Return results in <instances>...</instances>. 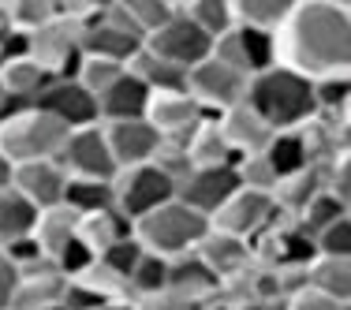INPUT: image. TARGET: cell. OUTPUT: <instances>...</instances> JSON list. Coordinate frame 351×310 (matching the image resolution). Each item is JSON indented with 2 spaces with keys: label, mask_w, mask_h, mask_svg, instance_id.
Returning <instances> with one entry per match:
<instances>
[{
  "label": "cell",
  "mask_w": 351,
  "mask_h": 310,
  "mask_svg": "<svg viewBox=\"0 0 351 310\" xmlns=\"http://www.w3.org/2000/svg\"><path fill=\"white\" fill-rule=\"evenodd\" d=\"M277 64L311 82L351 79V12L340 0H295L273 38Z\"/></svg>",
  "instance_id": "6da1fadb"
},
{
  "label": "cell",
  "mask_w": 351,
  "mask_h": 310,
  "mask_svg": "<svg viewBox=\"0 0 351 310\" xmlns=\"http://www.w3.org/2000/svg\"><path fill=\"white\" fill-rule=\"evenodd\" d=\"M243 105L273 131V135H277V131H299V128H306L311 120L322 116V105H317V82L280 68V64L250 75Z\"/></svg>",
  "instance_id": "7a4b0ae2"
},
{
  "label": "cell",
  "mask_w": 351,
  "mask_h": 310,
  "mask_svg": "<svg viewBox=\"0 0 351 310\" xmlns=\"http://www.w3.org/2000/svg\"><path fill=\"white\" fill-rule=\"evenodd\" d=\"M206 232H210V221L202 213H195L191 206H183L180 198H172L161 209H154V213L135 221V239L142 243V250L161 254L169 262L180 254H191L202 243Z\"/></svg>",
  "instance_id": "3957f363"
},
{
  "label": "cell",
  "mask_w": 351,
  "mask_h": 310,
  "mask_svg": "<svg viewBox=\"0 0 351 310\" xmlns=\"http://www.w3.org/2000/svg\"><path fill=\"white\" fill-rule=\"evenodd\" d=\"M71 131L60 120H53L41 108H23V112L0 120V154L12 165H30V161H56Z\"/></svg>",
  "instance_id": "277c9868"
},
{
  "label": "cell",
  "mask_w": 351,
  "mask_h": 310,
  "mask_svg": "<svg viewBox=\"0 0 351 310\" xmlns=\"http://www.w3.org/2000/svg\"><path fill=\"white\" fill-rule=\"evenodd\" d=\"M277 221H280V209H277V202H273V195L239 187L236 195L210 217V228L224 232V236L254 243V239H262Z\"/></svg>",
  "instance_id": "5b68a950"
},
{
  "label": "cell",
  "mask_w": 351,
  "mask_h": 310,
  "mask_svg": "<svg viewBox=\"0 0 351 310\" xmlns=\"http://www.w3.org/2000/svg\"><path fill=\"white\" fill-rule=\"evenodd\" d=\"M82 27L64 15H56L53 23H45L41 30L27 34V56L34 64H41L53 79H71L75 68L82 60V49H79Z\"/></svg>",
  "instance_id": "8992f818"
},
{
  "label": "cell",
  "mask_w": 351,
  "mask_h": 310,
  "mask_svg": "<svg viewBox=\"0 0 351 310\" xmlns=\"http://www.w3.org/2000/svg\"><path fill=\"white\" fill-rule=\"evenodd\" d=\"M112 187H116V209H120L131 224L176 198V183L157 169V165H138V169L116 172Z\"/></svg>",
  "instance_id": "52a82bcc"
},
{
  "label": "cell",
  "mask_w": 351,
  "mask_h": 310,
  "mask_svg": "<svg viewBox=\"0 0 351 310\" xmlns=\"http://www.w3.org/2000/svg\"><path fill=\"white\" fill-rule=\"evenodd\" d=\"M146 49H149V53H157L161 60L176 64V68L191 71V68H198L202 60H210L213 38H206L202 30H198L195 23H191L187 15L180 12V4H176V15H172V19L165 23L157 34L146 38Z\"/></svg>",
  "instance_id": "ba28073f"
},
{
  "label": "cell",
  "mask_w": 351,
  "mask_h": 310,
  "mask_svg": "<svg viewBox=\"0 0 351 310\" xmlns=\"http://www.w3.org/2000/svg\"><path fill=\"white\" fill-rule=\"evenodd\" d=\"M206 120H210V112L191 94H154L146 108V123L161 135L165 146H187Z\"/></svg>",
  "instance_id": "9c48e42d"
},
{
  "label": "cell",
  "mask_w": 351,
  "mask_h": 310,
  "mask_svg": "<svg viewBox=\"0 0 351 310\" xmlns=\"http://www.w3.org/2000/svg\"><path fill=\"white\" fill-rule=\"evenodd\" d=\"M187 94L195 97V102L202 105L210 116H221V112H228L232 105L243 102L247 75L224 68L221 60H213V56H210V60H202L198 68L187 71Z\"/></svg>",
  "instance_id": "30bf717a"
},
{
  "label": "cell",
  "mask_w": 351,
  "mask_h": 310,
  "mask_svg": "<svg viewBox=\"0 0 351 310\" xmlns=\"http://www.w3.org/2000/svg\"><path fill=\"white\" fill-rule=\"evenodd\" d=\"M56 161L68 172V180H116V161H112V154H108L101 123L71 131Z\"/></svg>",
  "instance_id": "8fae6325"
},
{
  "label": "cell",
  "mask_w": 351,
  "mask_h": 310,
  "mask_svg": "<svg viewBox=\"0 0 351 310\" xmlns=\"http://www.w3.org/2000/svg\"><path fill=\"white\" fill-rule=\"evenodd\" d=\"M34 108L49 112L53 120H60L68 131H82L101 123V112H97V97L86 94L75 79H53L45 90L34 97Z\"/></svg>",
  "instance_id": "7c38bea8"
},
{
  "label": "cell",
  "mask_w": 351,
  "mask_h": 310,
  "mask_svg": "<svg viewBox=\"0 0 351 310\" xmlns=\"http://www.w3.org/2000/svg\"><path fill=\"white\" fill-rule=\"evenodd\" d=\"M108 154L116 161V172L138 169V165H154L161 154V135L149 128L146 120H123V123H101Z\"/></svg>",
  "instance_id": "4fadbf2b"
},
{
  "label": "cell",
  "mask_w": 351,
  "mask_h": 310,
  "mask_svg": "<svg viewBox=\"0 0 351 310\" xmlns=\"http://www.w3.org/2000/svg\"><path fill=\"white\" fill-rule=\"evenodd\" d=\"M236 191H239L236 165H217V169H195L180 187H176V198L210 221V217L228 202Z\"/></svg>",
  "instance_id": "5bb4252c"
},
{
  "label": "cell",
  "mask_w": 351,
  "mask_h": 310,
  "mask_svg": "<svg viewBox=\"0 0 351 310\" xmlns=\"http://www.w3.org/2000/svg\"><path fill=\"white\" fill-rule=\"evenodd\" d=\"M142 45H146L142 38L128 34V30L112 27V23L105 19V4H101V12H97L94 19L86 23V27H82V38H79L82 56H97V60L123 64V68H128V64L135 60V53H138Z\"/></svg>",
  "instance_id": "9a60e30c"
},
{
  "label": "cell",
  "mask_w": 351,
  "mask_h": 310,
  "mask_svg": "<svg viewBox=\"0 0 351 310\" xmlns=\"http://www.w3.org/2000/svg\"><path fill=\"white\" fill-rule=\"evenodd\" d=\"M12 187L38 209H53L64 202L68 191V172L60 169V161H30V165H15V180Z\"/></svg>",
  "instance_id": "2e32d148"
},
{
  "label": "cell",
  "mask_w": 351,
  "mask_h": 310,
  "mask_svg": "<svg viewBox=\"0 0 351 310\" xmlns=\"http://www.w3.org/2000/svg\"><path fill=\"white\" fill-rule=\"evenodd\" d=\"M195 254L206 262V270H210L217 281H232V276L254 270V247H250L247 239H236V236H224V232L210 228L202 236V243L195 247Z\"/></svg>",
  "instance_id": "e0dca14e"
},
{
  "label": "cell",
  "mask_w": 351,
  "mask_h": 310,
  "mask_svg": "<svg viewBox=\"0 0 351 310\" xmlns=\"http://www.w3.org/2000/svg\"><path fill=\"white\" fill-rule=\"evenodd\" d=\"M64 291H68V281L60 276L53 262H38L30 270L19 273V284H15L12 296V310H53L64 303Z\"/></svg>",
  "instance_id": "ac0fdd59"
},
{
  "label": "cell",
  "mask_w": 351,
  "mask_h": 310,
  "mask_svg": "<svg viewBox=\"0 0 351 310\" xmlns=\"http://www.w3.org/2000/svg\"><path fill=\"white\" fill-rule=\"evenodd\" d=\"M149 90L142 86L131 71H123L112 86L97 97V112H101V123H123V120H146L149 108Z\"/></svg>",
  "instance_id": "d6986e66"
},
{
  "label": "cell",
  "mask_w": 351,
  "mask_h": 310,
  "mask_svg": "<svg viewBox=\"0 0 351 310\" xmlns=\"http://www.w3.org/2000/svg\"><path fill=\"white\" fill-rule=\"evenodd\" d=\"M217 120V128H221V135L224 142L232 146V154L236 157H247V154H262L265 146H269V139H273V131L265 128L262 120H258L250 108L239 102V105H232L228 112H221V116H213Z\"/></svg>",
  "instance_id": "ffe728a7"
},
{
  "label": "cell",
  "mask_w": 351,
  "mask_h": 310,
  "mask_svg": "<svg viewBox=\"0 0 351 310\" xmlns=\"http://www.w3.org/2000/svg\"><path fill=\"white\" fill-rule=\"evenodd\" d=\"M169 291L191 299V303H213L217 291H221V281L206 270V262L191 250V254H180L169 262Z\"/></svg>",
  "instance_id": "44dd1931"
},
{
  "label": "cell",
  "mask_w": 351,
  "mask_h": 310,
  "mask_svg": "<svg viewBox=\"0 0 351 310\" xmlns=\"http://www.w3.org/2000/svg\"><path fill=\"white\" fill-rule=\"evenodd\" d=\"M128 71L135 75L149 94H187V71L176 64L161 60L157 53H149L146 45L135 53V60L128 64Z\"/></svg>",
  "instance_id": "7402d4cb"
},
{
  "label": "cell",
  "mask_w": 351,
  "mask_h": 310,
  "mask_svg": "<svg viewBox=\"0 0 351 310\" xmlns=\"http://www.w3.org/2000/svg\"><path fill=\"white\" fill-rule=\"evenodd\" d=\"M135 236V224L120 213V209H105V213H90L79 217V243L94 254H105L112 243Z\"/></svg>",
  "instance_id": "603a6c76"
},
{
  "label": "cell",
  "mask_w": 351,
  "mask_h": 310,
  "mask_svg": "<svg viewBox=\"0 0 351 310\" xmlns=\"http://www.w3.org/2000/svg\"><path fill=\"white\" fill-rule=\"evenodd\" d=\"M79 236V213H71L68 206H53V209H41L38 224H34V243L41 247V254L53 262L68 243Z\"/></svg>",
  "instance_id": "cb8c5ba5"
},
{
  "label": "cell",
  "mask_w": 351,
  "mask_h": 310,
  "mask_svg": "<svg viewBox=\"0 0 351 310\" xmlns=\"http://www.w3.org/2000/svg\"><path fill=\"white\" fill-rule=\"evenodd\" d=\"M49 82H53V75L41 68V64H34L30 56H12V60L0 64V90L8 97H19V102L34 105V97Z\"/></svg>",
  "instance_id": "d4e9b609"
},
{
  "label": "cell",
  "mask_w": 351,
  "mask_h": 310,
  "mask_svg": "<svg viewBox=\"0 0 351 310\" xmlns=\"http://www.w3.org/2000/svg\"><path fill=\"white\" fill-rule=\"evenodd\" d=\"M291 4L295 0H232V19L243 30H258V34L277 38V30L291 15Z\"/></svg>",
  "instance_id": "484cf974"
},
{
  "label": "cell",
  "mask_w": 351,
  "mask_h": 310,
  "mask_svg": "<svg viewBox=\"0 0 351 310\" xmlns=\"http://www.w3.org/2000/svg\"><path fill=\"white\" fill-rule=\"evenodd\" d=\"M262 154H265V161L273 165L277 180H291V176H299V172L311 169V154H306L303 128H299V131H277Z\"/></svg>",
  "instance_id": "4316f807"
},
{
  "label": "cell",
  "mask_w": 351,
  "mask_h": 310,
  "mask_svg": "<svg viewBox=\"0 0 351 310\" xmlns=\"http://www.w3.org/2000/svg\"><path fill=\"white\" fill-rule=\"evenodd\" d=\"M187 157H191V165L195 169H217V165H236V154H232V146L224 142L221 135V128H217V120L210 116V120L202 123V128L191 135L187 146Z\"/></svg>",
  "instance_id": "83f0119b"
},
{
  "label": "cell",
  "mask_w": 351,
  "mask_h": 310,
  "mask_svg": "<svg viewBox=\"0 0 351 310\" xmlns=\"http://www.w3.org/2000/svg\"><path fill=\"white\" fill-rule=\"evenodd\" d=\"M34 224H38V209L27 202L15 187L0 191V247L23 239V236H34Z\"/></svg>",
  "instance_id": "f1b7e54d"
},
{
  "label": "cell",
  "mask_w": 351,
  "mask_h": 310,
  "mask_svg": "<svg viewBox=\"0 0 351 310\" xmlns=\"http://www.w3.org/2000/svg\"><path fill=\"white\" fill-rule=\"evenodd\" d=\"M64 206L79 217L105 213V209H116V187L112 180H68Z\"/></svg>",
  "instance_id": "f546056e"
},
{
  "label": "cell",
  "mask_w": 351,
  "mask_h": 310,
  "mask_svg": "<svg viewBox=\"0 0 351 310\" xmlns=\"http://www.w3.org/2000/svg\"><path fill=\"white\" fill-rule=\"evenodd\" d=\"M311 288H317L322 296L337 299V303H351V258H322L317 254L311 262Z\"/></svg>",
  "instance_id": "4dcf8cb0"
},
{
  "label": "cell",
  "mask_w": 351,
  "mask_h": 310,
  "mask_svg": "<svg viewBox=\"0 0 351 310\" xmlns=\"http://www.w3.org/2000/svg\"><path fill=\"white\" fill-rule=\"evenodd\" d=\"M180 12L213 41L236 27V19H232V0H183Z\"/></svg>",
  "instance_id": "1f68e13d"
},
{
  "label": "cell",
  "mask_w": 351,
  "mask_h": 310,
  "mask_svg": "<svg viewBox=\"0 0 351 310\" xmlns=\"http://www.w3.org/2000/svg\"><path fill=\"white\" fill-rule=\"evenodd\" d=\"M165 288H169V258L146 250L128 276V299H146V296H157Z\"/></svg>",
  "instance_id": "d6a6232c"
},
{
  "label": "cell",
  "mask_w": 351,
  "mask_h": 310,
  "mask_svg": "<svg viewBox=\"0 0 351 310\" xmlns=\"http://www.w3.org/2000/svg\"><path fill=\"white\" fill-rule=\"evenodd\" d=\"M123 12H128L131 27L138 30V38L146 41L176 15V4H169V0H123Z\"/></svg>",
  "instance_id": "836d02e7"
},
{
  "label": "cell",
  "mask_w": 351,
  "mask_h": 310,
  "mask_svg": "<svg viewBox=\"0 0 351 310\" xmlns=\"http://www.w3.org/2000/svg\"><path fill=\"white\" fill-rule=\"evenodd\" d=\"M340 217H344V202H340L337 195H329V191H317L311 202L303 206V213L295 217V224L306 236H317V232H325L329 224H337Z\"/></svg>",
  "instance_id": "e575fe53"
},
{
  "label": "cell",
  "mask_w": 351,
  "mask_h": 310,
  "mask_svg": "<svg viewBox=\"0 0 351 310\" xmlns=\"http://www.w3.org/2000/svg\"><path fill=\"white\" fill-rule=\"evenodd\" d=\"M8 19L15 34H34L56 19V0H8Z\"/></svg>",
  "instance_id": "d590c367"
},
{
  "label": "cell",
  "mask_w": 351,
  "mask_h": 310,
  "mask_svg": "<svg viewBox=\"0 0 351 310\" xmlns=\"http://www.w3.org/2000/svg\"><path fill=\"white\" fill-rule=\"evenodd\" d=\"M123 71H128L123 64H108V60H97V56H82V60H79V68H75V75H71V79L79 82V86L86 90V94L101 97L105 90L112 86V82L120 79Z\"/></svg>",
  "instance_id": "8d00e7d4"
},
{
  "label": "cell",
  "mask_w": 351,
  "mask_h": 310,
  "mask_svg": "<svg viewBox=\"0 0 351 310\" xmlns=\"http://www.w3.org/2000/svg\"><path fill=\"white\" fill-rule=\"evenodd\" d=\"M236 176H239V187L247 191H265V195H273L277 191V172H273V165L265 161V154H247V157H236Z\"/></svg>",
  "instance_id": "74e56055"
},
{
  "label": "cell",
  "mask_w": 351,
  "mask_h": 310,
  "mask_svg": "<svg viewBox=\"0 0 351 310\" xmlns=\"http://www.w3.org/2000/svg\"><path fill=\"white\" fill-rule=\"evenodd\" d=\"M142 254H146V250H142V243H138L135 236H128V239L112 243V247H108L105 254H97V262H101L108 273H116L123 284H128V276H131V270L138 265V258H142Z\"/></svg>",
  "instance_id": "f35d334b"
},
{
  "label": "cell",
  "mask_w": 351,
  "mask_h": 310,
  "mask_svg": "<svg viewBox=\"0 0 351 310\" xmlns=\"http://www.w3.org/2000/svg\"><path fill=\"white\" fill-rule=\"evenodd\" d=\"M94 262H97V254H94V250H86V247H82V243H79V236H75V239L68 243V247H64L60 254L53 258V265L60 270V276H64V281H79V276L86 273Z\"/></svg>",
  "instance_id": "ab89813d"
},
{
  "label": "cell",
  "mask_w": 351,
  "mask_h": 310,
  "mask_svg": "<svg viewBox=\"0 0 351 310\" xmlns=\"http://www.w3.org/2000/svg\"><path fill=\"white\" fill-rule=\"evenodd\" d=\"M314 243H317V254L322 258H351V224H348V217H340L337 224H329L325 232H317Z\"/></svg>",
  "instance_id": "60d3db41"
},
{
  "label": "cell",
  "mask_w": 351,
  "mask_h": 310,
  "mask_svg": "<svg viewBox=\"0 0 351 310\" xmlns=\"http://www.w3.org/2000/svg\"><path fill=\"white\" fill-rule=\"evenodd\" d=\"M0 254H4L19 273L30 270V265H38V262H45V254H41V247L34 243V236H23V239L8 243V247H0Z\"/></svg>",
  "instance_id": "b9f144b4"
},
{
  "label": "cell",
  "mask_w": 351,
  "mask_h": 310,
  "mask_svg": "<svg viewBox=\"0 0 351 310\" xmlns=\"http://www.w3.org/2000/svg\"><path fill=\"white\" fill-rule=\"evenodd\" d=\"M135 310H206V303H191V299L176 296V291H157V296H146V299H131Z\"/></svg>",
  "instance_id": "7bdbcfd3"
},
{
  "label": "cell",
  "mask_w": 351,
  "mask_h": 310,
  "mask_svg": "<svg viewBox=\"0 0 351 310\" xmlns=\"http://www.w3.org/2000/svg\"><path fill=\"white\" fill-rule=\"evenodd\" d=\"M284 307H288V310H344V303H337V299L322 296L317 288H303V291H295L291 299H284Z\"/></svg>",
  "instance_id": "ee69618b"
},
{
  "label": "cell",
  "mask_w": 351,
  "mask_h": 310,
  "mask_svg": "<svg viewBox=\"0 0 351 310\" xmlns=\"http://www.w3.org/2000/svg\"><path fill=\"white\" fill-rule=\"evenodd\" d=\"M15 284H19V270H15V265L0 254V310H12Z\"/></svg>",
  "instance_id": "f6af8a7d"
},
{
  "label": "cell",
  "mask_w": 351,
  "mask_h": 310,
  "mask_svg": "<svg viewBox=\"0 0 351 310\" xmlns=\"http://www.w3.org/2000/svg\"><path fill=\"white\" fill-rule=\"evenodd\" d=\"M12 180H15V165L8 161L4 154H0V191H8V187H12Z\"/></svg>",
  "instance_id": "bcb514c9"
},
{
  "label": "cell",
  "mask_w": 351,
  "mask_h": 310,
  "mask_svg": "<svg viewBox=\"0 0 351 310\" xmlns=\"http://www.w3.org/2000/svg\"><path fill=\"white\" fill-rule=\"evenodd\" d=\"M340 157H348V161H351V120L340 123Z\"/></svg>",
  "instance_id": "7dc6e473"
},
{
  "label": "cell",
  "mask_w": 351,
  "mask_h": 310,
  "mask_svg": "<svg viewBox=\"0 0 351 310\" xmlns=\"http://www.w3.org/2000/svg\"><path fill=\"white\" fill-rule=\"evenodd\" d=\"M94 310H135V303H131V299H108V303L94 307Z\"/></svg>",
  "instance_id": "c3c4849f"
},
{
  "label": "cell",
  "mask_w": 351,
  "mask_h": 310,
  "mask_svg": "<svg viewBox=\"0 0 351 310\" xmlns=\"http://www.w3.org/2000/svg\"><path fill=\"white\" fill-rule=\"evenodd\" d=\"M236 310H288V307H284V299H280V303H243Z\"/></svg>",
  "instance_id": "681fc988"
},
{
  "label": "cell",
  "mask_w": 351,
  "mask_h": 310,
  "mask_svg": "<svg viewBox=\"0 0 351 310\" xmlns=\"http://www.w3.org/2000/svg\"><path fill=\"white\" fill-rule=\"evenodd\" d=\"M344 217H348V224H351V206H348V209H344Z\"/></svg>",
  "instance_id": "f907efd6"
},
{
  "label": "cell",
  "mask_w": 351,
  "mask_h": 310,
  "mask_svg": "<svg viewBox=\"0 0 351 310\" xmlns=\"http://www.w3.org/2000/svg\"><path fill=\"white\" fill-rule=\"evenodd\" d=\"M344 310H351V303H344Z\"/></svg>",
  "instance_id": "816d5d0a"
},
{
  "label": "cell",
  "mask_w": 351,
  "mask_h": 310,
  "mask_svg": "<svg viewBox=\"0 0 351 310\" xmlns=\"http://www.w3.org/2000/svg\"><path fill=\"white\" fill-rule=\"evenodd\" d=\"M53 310H64V307H53Z\"/></svg>",
  "instance_id": "f5cc1de1"
},
{
  "label": "cell",
  "mask_w": 351,
  "mask_h": 310,
  "mask_svg": "<svg viewBox=\"0 0 351 310\" xmlns=\"http://www.w3.org/2000/svg\"><path fill=\"white\" fill-rule=\"evenodd\" d=\"M348 12H351V4H348Z\"/></svg>",
  "instance_id": "db71d44e"
}]
</instances>
